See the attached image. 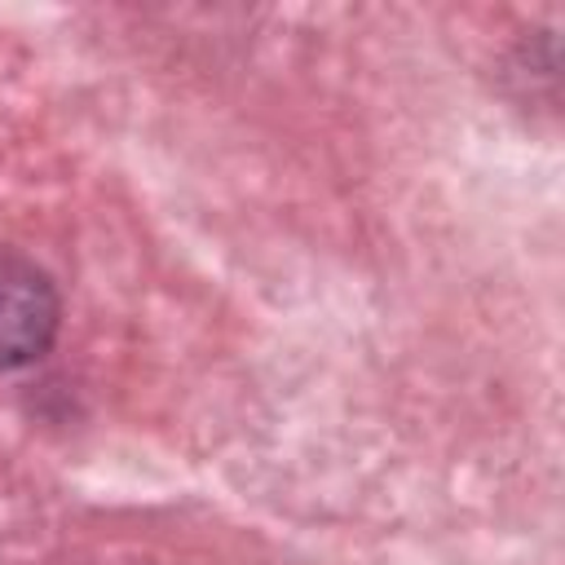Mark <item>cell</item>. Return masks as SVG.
Here are the masks:
<instances>
[{
    "label": "cell",
    "instance_id": "obj_1",
    "mask_svg": "<svg viewBox=\"0 0 565 565\" xmlns=\"http://www.w3.org/2000/svg\"><path fill=\"white\" fill-rule=\"evenodd\" d=\"M57 335V291L44 269L0 256V371L35 362Z\"/></svg>",
    "mask_w": 565,
    "mask_h": 565
}]
</instances>
